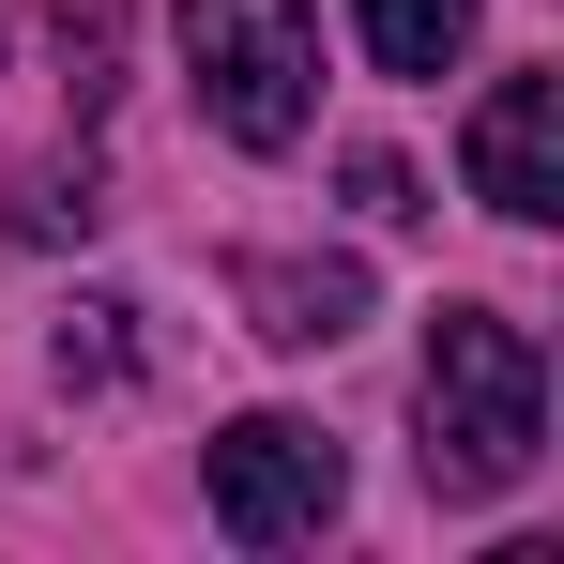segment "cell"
I'll list each match as a JSON object with an SVG mask.
<instances>
[{"mask_svg":"<svg viewBox=\"0 0 564 564\" xmlns=\"http://www.w3.org/2000/svg\"><path fill=\"white\" fill-rule=\"evenodd\" d=\"M351 214H367V229H412L427 198H412V169H397V153H351Z\"/></svg>","mask_w":564,"mask_h":564,"instance_id":"9c48e42d","label":"cell"},{"mask_svg":"<svg viewBox=\"0 0 564 564\" xmlns=\"http://www.w3.org/2000/svg\"><path fill=\"white\" fill-rule=\"evenodd\" d=\"M93 214H107L93 184H31V198H15V245H62V229H93Z\"/></svg>","mask_w":564,"mask_h":564,"instance_id":"30bf717a","label":"cell"},{"mask_svg":"<svg viewBox=\"0 0 564 564\" xmlns=\"http://www.w3.org/2000/svg\"><path fill=\"white\" fill-rule=\"evenodd\" d=\"M229 290H245V321L275 351H336L367 321V260H229Z\"/></svg>","mask_w":564,"mask_h":564,"instance_id":"5b68a950","label":"cell"},{"mask_svg":"<svg viewBox=\"0 0 564 564\" xmlns=\"http://www.w3.org/2000/svg\"><path fill=\"white\" fill-rule=\"evenodd\" d=\"M46 367L77 381V397H122V381H138V305H122V290H77L62 336H46Z\"/></svg>","mask_w":564,"mask_h":564,"instance_id":"52a82bcc","label":"cell"},{"mask_svg":"<svg viewBox=\"0 0 564 564\" xmlns=\"http://www.w3.org/2000/svg\"><path fill=\"white\" fill-rule=\"evenodd\" d=\"M458 169H473V198H488L503 229H550V214H564V77H550V62L488 77V107H473V138H458Z\"/></svg>","mask_w":564,"mask_h":564,"instance_id":"277c9868","label":"cell"},{"mask_svg":"<svg viewBox=\"0 0 564 564\" xmlns=\"http://www.w3.org/2000/svg\"><path fill=\"white\" fill-rule=\"evenodd\" d=\"M351 31H367L381 77H458L473 62V0H351Z\"/></svg>","mask_w":564,"mask_h":564,"instance_id":"8992f818","label":"cell"},{"mask_svg":"<svg viewBox=\"0 0 564 564\" xmlns=\"http://www.w3.org/2000/svg\"><path fill=\"white\" fill-rule=\"evenodd\" d=\"M184 77L229 153H290L321 122V15L305 0H184Z\"/></svg>","mask_w":564,"mask_h":564,"instance_id":"7a4b0ae2","label":"cell"},{"mask_svg":"<svg viewBox=\"0 0 564 564\" xmlns=\"http://www.w3.org/2000/svg\"><path fill=\"white\" fill-rule=\"evenodd\" d=\"M214 534L229 550H305V534H336V503H351V458L305 427V412H245V427H214Z\"/></svg>","mask_w":564,"mask_h":564,"instance_id":"3957f363","label":"cell"},{"mask_svg":"<svg viewBox=\"0 0 564 564\" xmlns=\"http://www.w3.org/2000/svg\"><path fill=\"white\" fill-rule=\"evenodd\" d=\"M534 458H550V351L503 305H443L427 321V488L503 503Z\"/></svg>","mask_w":564,"mask_h":564,"instance_id":"6da1fadb","label":"cell"},{"mask_svg":"<svg viewBox=\"0 0 564 564\" xmlns=\"http://www.w3.org/2000/svg\"><path fill=\"white\" fill-rule=\"evenodd\" d=\"M107 62H122V15H107V0H77V15H62V93L107 107Z\"/></svg>","mask_w":564,"mask_h":564,"instance_id":"ba28073f","label":"cell"}]
</instances>
